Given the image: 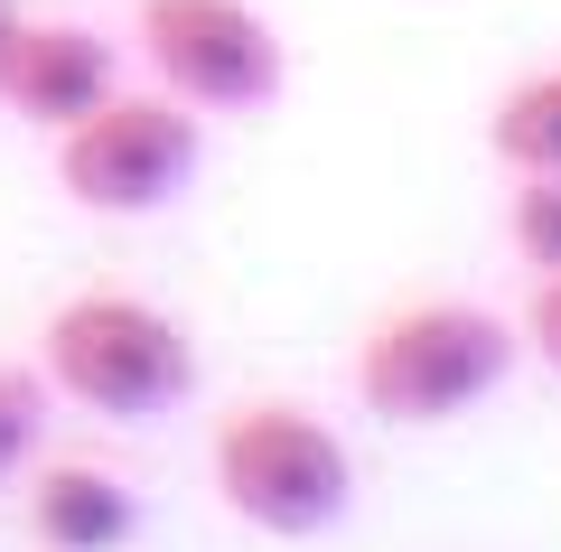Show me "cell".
I'll use <instances>...</instances> for the list:
<instances>
[{
    "label": "cell",
    "instance_id": "10",
    "mask_svg": "<svg viewBox=\"0 0 561 552\" xmlns=\"http://www.w3.org/2000/svg\"><path fill=\"white\" fill-rule=\"evenodd\" d=\"M505 244H515L524 272H561V178H515L505 198Z\"/></svg>",
    "mask_w": 561,
    "mask_h": 552
},
{
    "label": "cell",
    "instance_id": "5",
    "mask_svg": "<svg viewBox=\"0 0 561 552\" xmlns=\"http://www.w3.org/2000/svg\"><path fill=\"white\" fill-rule=\"evenodd\" d=\"M140 66L197 113H272L290 94V38L262 0H140Z\"/></svg>",
    "mask_w": 561,
    "mask_h": 552
},
{
    "label": "cell",
    "instance_id": "6",
    "mask_svg": "<svg viewBox=\"0 0 561 552\" xmlns=\"http://www.w3.org/2000/svg\"><path fill=\"white\" fill-rule=\"evenodd\" d=\"M122 94V57L113 38H94L84 20H28L10 66H0V103L28 122V132H76L94 103Z\"/></svg>",
    "mask_w": 561,
    "mask_h": 552
},
{
    "label": "cell",
    "instance_id": "9",
    "mask_svg": "<svg viewBox=\"0 0 561 552\" xmlns=\"http://www.w3.org/2000/svg\"><path fill=\"white\" fill-rule=\"evenodd\" d=\"M38 440H47V375L38 365H0V487L38 469Z\"/></svg>",
    "mask_w": 561,
    "mask_h": 552
},
{
    "label": "cell",
    "instance_id": "4",
    "mask_svg": "<svg viewBox=\"0 0 561 552\" xmlns=\"http://www.w3.org/2000/svg\"><path fill=\"white\" fill-rule=\"evenodd\" d=\"M206 169V113L169 85H122L113 103L57 132V188L84 216H160Z\"/></svg>",
    "mask_w": 561,
    "mask_h": 552
},
{
    "label": "cell",
    "instance_id": "2",
    "mask_svg": "<svg viewBox=\"0 0 561 552\" xmlns=\"http://www.w3.org/2000/svg\"><path fill=\"white\" fill-rule=\"evenodd\" d=\"M206 477H216L225 515L272 543H309L337 533L356 506V450L337 421H319L290 394H253L206 431Z\"/></svg>",
    "mask_w": 561,
    "mask_h": 552
},
{
    "label": "cell",
    "instance_id": "3",
    "mask_svg": "<svg viewBox=\"0 0 561 552\" xmlns=\"http://www.w3.org/2000/svg\"><path fill=\"white\" fill-rule=\"evenodd\" d=\"M38 375L76 413L160 421L197 394L206 365H197V337H187L179 309H160V300H140V291H76L38 328Z\"/></svg>",
    "mask_w": 561,
    "mask_h": 552
},
{
    "label": "cell",
    "instance_id": "1",
    "mask_svg": "<svg viewBox=\"0 0 561 552\" xmlns=\"http://www.w3.org/2000/svg\"><path fill=\"white\" fill-rule=\"evenodd\" d=\"M524 356V328L505 309H486V300H402V309L365 318L356 337V403L375 421H393V431H449V421H468L478 403L505 394V375H515Z\"/></svg>",
    "mask_w": 561,
    "mask_h": 552
},
{
    "label": "cell",
    "instance_id": "11",
    "mask_svg": "<svg viewBox=\"0 0 561 552\" xmlns=\"http://www.w3.org/2000/svg\"><path fill=\"white\" fill-rule=\"evenodd\" d=\"M515 328H524V356H542V375L561 384V272H542L534 291H524V318H515Z\"/></svg>",
    "mask_w": 561,
    "mask_h": 552
},
{
    "label": "cell",
    "instance_id": "7",
    "mask_svg": "<svg viewBox=\"0 0 561 552\" xmlns=\"http://www.w3.org/2000/svg\"><path fill=\"white\" fill-rule=\"evenodd\" d=\"M28 533L47 552H122L140 533V496L94 459H47L28 477Z\"/></svg>",
    "mask_w": 561,
    "mask_h": 552
},
{
    "label": "cell",
    "instance_id": "8",
    "mask_svg": "<svg viewBox=\"0 0 561 552\" xmlns=\"http://www.w3.org/2000/svg\"><path fill=\"white\" fill-rule=\"evenodd\" d=\"M486 150L505 178H561V66H524L486 103Z\"/></svg>",
    "mask_w": 561,
    "mask_h": 552
},
{
    "label": "cell",
    "instance_id": "12",
    "mask_svg": "<svg viewBox=\"0 0 561 552\" xmlns=\"http://www.w3.org/2000/svg\"><path fill=\"white\" fill-rule=\"evenodd\" d=\"M20 29H28V10H20V0H0V66H10V47H20Z\"/></svg>",
    "mask_w": 561,
    "mask_h": 552
}]
</instances>
